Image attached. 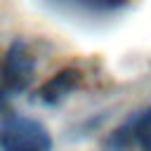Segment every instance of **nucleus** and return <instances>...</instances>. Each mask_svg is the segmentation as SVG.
Here are the masks:
<instances>
[{"mask_svg": "<svg viewBox=\"0 0 151 151\" xmlns=\"http://www.w3.org/2000/svg\"><path fill=\"white\" fill-rule=\"evenodd\" d=\"M80 85V73L76 68H64L59 73H54L40 90V99L45 104H57L64 97H68L76 87Z\"/></svg>", "mask_w": 151, "mask_h": 151, "instance_id": "nucleus-4", "label": "nucleus"}, {"mask_svg": "<svg viewBox=\"0 0 151 151\" xmlns=\"http://www.w3.org/2000/svg\"><path fill=\"white\" fill-rule=\"evenodd\" d=\"M2 92H5V90H2V87H0V101H2Z\"/></svg>", "mask_w": 151, "mask_h": 151, "instance_id": "nucleus-6", "label": "nucleus"}, {"mask_svg": "<svg viewBox=\"0 0 151 151\" xmlns=\"http://www.w3.org/2000/svg\"><path fill=\"white\" fill-rule=\"evenodd\" d=\"M109 146L113 151H151V106L134 113L120 127H116L109 137Z\"/></svg>", "mask_w": 151, "mask_h": 151, "instance_id": "nucleus-3", "label": "nucleus"}, {"mask_svg": "<svg viewBox=\"0 0 151 151\" xmlns=\"http://www.w3.org/2000/svg\"><path fill=\"white\" fill-rule=\"evenodd\" d=\"M35 73V59L31 50L17 40L0 64V87L5 92H24Z\"/></svg>", "mask_w": 151, "mask_h": 151, "instance_id": "nucleus-2", "label": "nucleus"}, {"mask_svg": "<svg viewBox=\"0 0 151 151\" xmlns=\"http://www.w3.org/2000/svg\"><path fill=\"white\" fill-rule=\"evenodd\" d=\"M83 5H92V7H101V9H106V7H118L120 2H125V0H80Z\"/></svg>", "mask_w": 151, "mask_h": 151, "instance_id": "nucleus-5", "label": "nucleus"}, {"mask_svg": "<svg viewBox=\"0 0 151 151\" xmlns=\"http://www.w3.org/2000/svg\"><path fill=\"white\" fill-rule=\"evenodd\" d=\"M2 151H52V137L47 127L33 118L14 116L0 125Z\"/></svg>", "mask_w": 151, "mask_h": 151, "instance_id": "nucleus-1", "label": "nucleus"}]
</instances>
